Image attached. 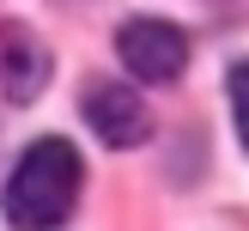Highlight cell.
Here are the masks:
<instances>
[{
  "label": "cell",
  "mask_w": 249,
  "mask_h": 231,
  "mask_svg": "<svg viewBox=\"0 0 249 231\" xmlns=\"http://www.w3.org/2000/svg\"><path fill=\"white\" fill-rule=\"evenodd\" d=\"M79 182H85V164L79 152H73L67 140H55V134H43V140H31V152L12 164L6 177V219L18 231H55L73 219V207H79Z\"/></svg>",
  "instance_id": "cell-1"
},
{
  "label": "cell",
  "mask_w": 249,
  "mask_h": 231,
  "mask_svg": "<svg viewBox=\"0 0 249 231\" xmlns=\"http://www.w3.org/2000/svg\"><path fill=\"white\" fill-rule=\"evenodd\" d=\"M116 55H122V67H128L134 79L170 85L182 67H189V36H182L177 24H164V18H134V24H122Z\"/></svg>",
  "instance_id": "cell-2"
},
{
  "label": "cell",
  "mask_w": 249,
  "mask_h": 231,
  "mask_svg": "<svg viewBox=\"0 0 249 231\" xmlns=\"http://www.w3.org/2000/svg\"><path fill=\"white\" fill-rule=\"evenodd\" d=\"M85 122H91V134L109 140V146H140L146 134H152L146 97H134L128 85H109V79L85 85Z\"/></svg>",
  "instance_id": "cell-3"
},
{
  "label": "cell",
  "mask_w": 249,
  "mask_h": 231,
  "mask_svg": "<svg viewBox=\"0 0 249 231\" xmlns=\"http://www.w3.org/2000/svg\"><path fill=\"white\" fill-rule=\"evenodd\" d=\"M49 73V49L36 43L24 24H0V91L12 97V104H31L36 85H43Z\"/></svg>",
  "instance_id": "cell-4"
},
{
  "label": "cell",
  "mask_w": 249,
  "mask_h": 231,
  "mask_svg": "<svg viewBox=\"0 0 249 231\" xmlns=\"http://www.w3.org/2000/svg\"><path fill=\"white\" fill-rule=\"evenodd\" d=\"M231 116H237L243 152H249V61H243V67H231Z\"/></svg>",
  "instance_id": "cell-5"
}]
</instances>
